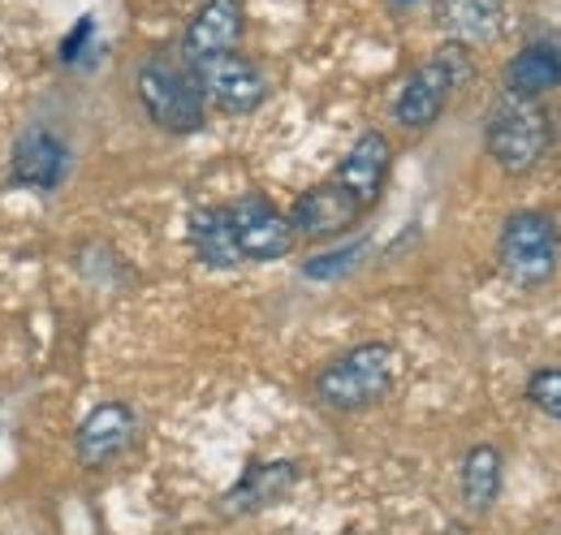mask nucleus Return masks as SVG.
Here are the masks:
<instances>
[{"instance_id": "1", "label": "nucleus", "mask_w": 561, "mask_h": 535, "mask_svg": "<svg viewBox=\"0 0 561 535\" xmlns=\"http://www.w3.org/2000/svg\"><path fill=\"white\" fill-rule=\"evenodd\" d=\"M135 91H139L142 113L169 134H195L204 130L208 122V100L195 82L191 66L182 57H169V53H156L139 66L135 78Z\"/></svg>"}, {"instance_id": "2", "label": "nucleus", "mask_w": 561, "mask_h": 535, "mask_svg": "<svg viewBox=\"0 0 561 535\" xmlns=\"http://www.w3.org/2000/svg\"><path fill=\"white\" fill-rule=\"evenodd\" d=\"M398 380V350L389 341H363L316 376V398L329 410H367L385 398Z\"/></svg>"}, {"instance_id": "3", "label": "nucleus", "mask_w": 561, "mask_h": 535, "mask_svg": "<svg viewBox=\"0 0 561 535\" xmlns=\"http://www.w3.org/2000/svg\"><path fill=\"white\" fill-rule=\"evenodd\" d=\"M561 260V234L549 212L523 207L505 216L501 238H496V268L510 285L518 289H540L553 281Z\"/></svg>"}, {"instance_id": "4", "label": "nucleus", "mask_w": 561, "mask_h": 535, "mask_svg": "<svg viewBox=\"0 0 561 535\" xmlns=\"http://www.w3.org/2000/svg\"><path fill=\"white\" fill-rule=\"evenodd\" d=\"M484 147L505 173H531L549 151V113L536 100L501 91L484 113Z\"/></svg>"}, {"instance_id": "5", "label": "nucleus", "mask_w": 561, "mask_h": 535, "mask_svg": "<svg viewBox=\"0 0 561 535\" xmlns=\"http://www.w3.org/2000/svg\"><path fill=\"white\" fill-rule=\"evenodd\" d=\"M471 82V48L445 44L436 48L423 66L411 69V78L402 82L398 100H393V117L407 130H432L445 113V104L454 100L458 87Z\"/></svg>"}, {"instance_id": "6", "label": "nucleus", "mask_w": 561, "mask_h": 535, "mask_svg": "<svg viewBox=\"0 0 561 535\" xmlns=\"http://www.w3.org/2000/svg\"><path fill=\"white\" fill-rule=\"evenodd\" d=\"M204 100L216 104L220 113L229 117H242V113H255L268 95V78L264 69L255 66L251 57L242 53H216V57H199V61H186Z\"/></svg>"}, {"instance_id": "7", "label": "nucleus", "mask_w": 561, "mask_h": 535, "mask_svg": "<svg viewBox=\"0 0 561 535\" xmlns=\"http://www.w3.org/2000/svg\"><path fill=\"white\" fill-rule=\"evenodd\" d=\"M225 207H229V225H233L242 264H273V260H285L294 251L298 234H294L289 216L268 195L251 191V195L225 203Z\"/></svg>"}, {"instance_id": "8", "label": "nucleus", "mask_w": 561, "mask_h": 535, "mask_svg": "<svg viewBox=\"0 0 561 535\" xmlns=\"http://www.w3.org/2000/svg\"><path fill=\"white\" fill-rule=\"evenodd\" d=\"M70 173V147L61 134H53L48 126H31L13 138V151H9V178L13 186L22 191H35V195H48L66 182Z\"/></svg>"}, {"instance_id": "9", "label": "nucleus", "mask_w": 561, "mask_h": 535, "mask_svg": "<svg viewBox=\"0 0 561 535\" xmlns=\"http://www.w3.org/2000/svg\"><path fill=\"white\" fill-rule=\"evenodd\" d=\"M363 216H367V207L354 200V195H346L333 178L320 182V186H311V191H302V195L294 200V207H289L294 234H298V238H311V242L351 234Z\"/></svg>"}, {"instance_id": "10", "label": "nucleus", "mask_w": 561, "mask_h": 535, "mask_svg": "<svg viewBox=\"0 0 561 535\" xmlns=\"http://www.w3.org/2000/svg\"><path fill=\"white\" fill-rule=\"evenodd\" d=\"M440 35L458 48H489L510 31V0H432Z\"/></svg>"}, {"instance_id": "11", "label": "nucleus", "mask_w": 561, "mask_h": 535, "mask_svg": "<svg viewBox=\"0 0 561 535\" xmlns=\"http://www.w3.org/2000/svg\"><path fill=\"white\" fill-rule=\"evenodd\" d=\"M135 432H139V419H135V410H130L126 401H104V406H95V410L78 423V436H73L82 467H91V470L108 467L113 458H122V454L130 449Z\"/></svg>"}, {"instance_id": "12", "label": "nucleus", "mask_w": 561, "mask_h": 535, "mask_svg": "<svg viewBox=\"0 0 561 535\" xmlns=\"http://www.w3.org/2000/svg\"><path fill=\"white\" fill-rule=\"evenodd\" d=\"M242 31H247L242 0H204L199 13L186 22L182 61H199V57H216V53H238Z\"/></svg>"}, {"instance_id": "13", "label": "nucleus", "mask_w": 561, "mask_h": 535, "mask_svg": "<svg viewBox=\"0 0 561 535\" xmlns=\"http://www.w3.org/2000/svg\"><path fill=\"white\" fill-rule=\"evenodd\" d=\"M389 164H393V147H389V138H385L380 130H367L354 138V147L346 151V160L337 164L333 182L371 212L376 200H380V191H385Z\"/></svg>"}, {"instance_id": "14", "label": "nucleus", "mask_w": 561, "mask_h": 535, "mask_svg": "<svg viewBox=\"0 0 561 535\" xmlns=\"http://www.w3.org/2000/svg\"><path fill=\"white\" fill-rule=\"evenodd\" d=\"M561 87V48L549 39H536L518 48V57L505 66V91L523 100H540Z\"/></svg>"}, {"instance_id": "15", "label": "nucleus", "mask_w": 561, "mask_h": 535, "mask_svg": "<svg viewBox=\"0 0 561 535\" xmlns=\"http://www.w3.org/2000/svg\"><path fill=\"white\" fill-rule=\"evenodd\" d=\"M186 234H191L195 255L208 268H220V272L242 268V251H238V238L229 225V207H195L186 220Z\"/></svg>"}, {"instance_id": "16", "label": "nucleus", "mask_w": 561, "mask_h": 535, "mask_svg": "<svg viewBox=\"0 0 561 535\" xmlns=\"http://www.w3.org/2000/svg\"><path fill=\"white\" fill-rule=\"evenodd\" d=\"M294 483H298V467H294V463H260V467H251L233 488H229V497H225L220 505H225L229 514L264 510V505L280 501L285 492H294Z\"/></svg>"}, {"instance_id": "17", "label": "nucleus", "mask_w": 561, "mask_h": 535, "mask_svg": "<svg viewBox=\"0 0 561 535\" xmlns=\"http://www.w3.org/2000/svg\"><path fill=\"white\" fill-rule=\"evenodd\" d=\"M501 492V454L492 445H476L462 458V505L471 514H489Z\"/></svg>"}, {"instance_id": "18", "label": "nucleus", "mask_w": 561, "mask_h": 535, "mask_svg": "<svg viewBox=\"0 0 561 535\" xmlns=\"http://www.w3.org/2000/svg\"><path fill=\"white\" fill-rule=\"evenodd\" d=\"M527 401H531L540 414H549V419L561 423V367H540V372H531V380H527Z\"/></svg>"}, {"instance_id": "19", "label": "nucleus", "mask_w": 561, "mask_h": 535, "mask_svg": "<svg viewBox=\"0 0 561 535\" xmlns=\"http://www.w3.org/2000/svg\"><path fill=\"white\" fill-rule=\"evenodd\" d=\"M354 260H363V247L354 242L346 251H333V255H316V260H307L302 272L311 276V281H329V276H342V272H351Z\"/></svg>"}, {"instance_id": "20", "label": "nucleus", "mask_w": 561, "mask_h": 535, "mask_svg": "<svg viewBox=\"0 0 561 535\" xmlns=\"http://www.w3.org/2000/svg\"><path fill=\"white\" fill-rule=\"evenodd\" d=\"M91 39H95V22H91V18H78V26L66 35V44H61V61L73 66V61H78V53H82Z\"/></svg>"}, {"instance_id": "21", "label": "nucleus", "mask_w": 561, "mask_h": 535, "mask_svg": "<svg viewBox=\"0 0 561 535\" xmlns=\"http://www.w3.org/2000/svg\"><path fill=\"white\" fill-rule=\"evenodd\" d=\"M398 4H415V0H398Z\"/></svg>"}]
</instances>
